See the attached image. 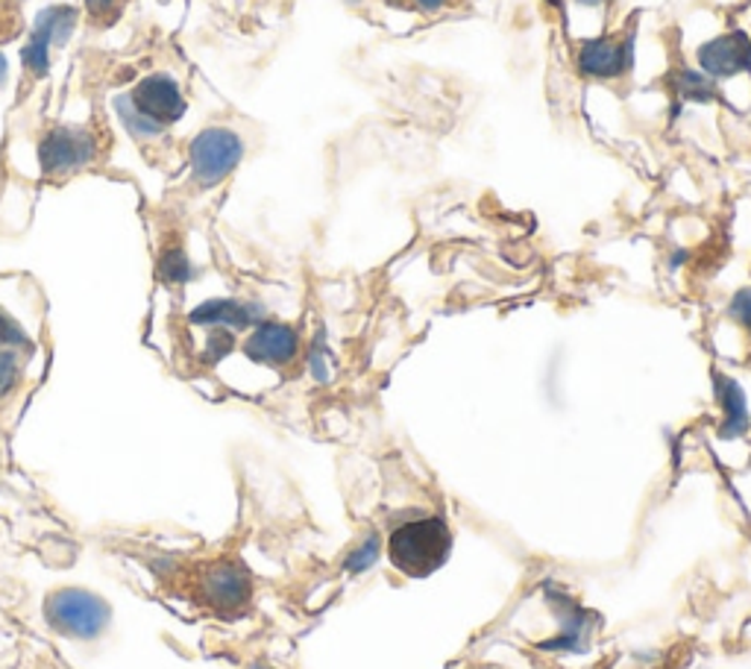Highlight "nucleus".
I'll list each match as a JSON object with an SVG mask.
<instances>
[{
  "label": "nucleus",
  "instance_id": "nucleus-9",
  "mask_svg": "<svg viewBox=\"0 0 751 669\" xmlns=\"http://www.w3.org/2000/svg\"><path fill=\"white\" fill-rule=\"evenodd\" d=\"M300 349V338L291 326L285 323H258L256 332L250 335L247 344H244V353H247L253 361H262V365H288Z\"/></svg>",
  "mask_w": 751,
  "mask_h": 669
},
{
  "label": "nucleus",
  "instance_id": "nucleus-6",
  "mask_svg": "<svg viewBox=\"0 0 751 669\" xmlns=\"http://www.w3.org/2000/svg\"><path fill=\"white\" fill-rule=\"evenodd\" d=\"M129 101L145 118H150L159 127H167L171 120H176L185 112V101L176 83L165 73L147 77L145 83L136 85V92L129 94Z\"/></svg>",
  "mask_w": 751,
  "mask_h": 669
},
{
  "label": "nucleus",
  "instance_id": "nucleus-8",
  "mask_svg": "<svg viewBox=\"0 0 751 669\" xmlns=\"http://www.w3.org/2000/svg\"><path fill=\"white\" fill-rule=\"evenodd\" d=\"M203 597L220 611H235L247 605L250 599V573L235 561H218L203 576Z\"/></svg>",
  "mask_w": 751,
  "mask_h": 669
},
{
  "label": "nucleus",
  "instance_id": "nucleus-23",
  "mask_svg": "<svg viewBox=\"0 0 751 669\" xmlns=\"http://www.w3.org/2000/svg\"><path fill=\"white\" fill-rule=\"evenodd\" d=\"M7 77V59H3V54H0V80Z\"/></svg>",
  "mask_w": 751,
  "mask_h": 669
},
{
  "label": "nucleus",
  "instance_id": "nucleus-11",
  "mask_svg": "<svg viewBox=\"0 0 751 669\" xmlns=\"http://www.w3.org/2000/svg\"><path fill=\"white\" fill-rule=\"evenodd\" d=\"M716 400L723 405V429L719 438H740L742 431L749 429V408H746V396H742L740 385L733 379L716 377Z\"/></svg>",
  "mask_w": 751,
  "mask_h": 669
},
{
  "label": "nucleus",
  "instance_id": "nucleus-20",
  "mask_svg": "<svg viewBox=\"0 0 751 669\" xmlns=\"http://www.w3.org/2000/svg\"><path fill=\"white\" fill-rule=\"evenodd\" d=\"M232 349V332L230 330H215L209 338V356L211 361H218Z\"/></svg>",
  "mask_w": 751,
  "mask_h": 669
},
{
  "label": "nucleus",
  "instance_id": "nucleus-7",
  "mask_svg": "<svg viewBox=\"0 0 751 669\" xmlns=\"http://www.w3.org/2000/svg\"><path fill=\"white\" fill-rule=\"evenodd\" d=\"M698 65L710 80H725L733 73L751 68V42L746 33H725V36L698 47Z\"/></svg>",
  "mask_w": 751,
  "mask_h": 669
},
{
  "label": "nucleus",
  "instance_id": "nucleus-19",
  "mask_svg": "<svg viewBox=\"0 0 751 669\" xmlns=\"http://www.w3.org/2000/svg\"><path fill=\"white\" fill-rule=\"evenodd\" d=\"M728 314H731V321H737L740 326H746V330L751 332V288L733 293L731 305H728Z\"/></svg>",
  "mask_w": 751,
  "mask_h": 669
},
{
  "label": "nucleus",
  "instance_id": "nucleus-2",
  "mask_svg": "<svg viewBox=\"0 0 751 669\" xmlns=\"http://www.w3.org/2000/svg\"><path fill=\"white\" fill-rule=\"evenodd\" d=\"M47 623L68 637L92 641L109 623V605L89 590H59L47 599Z\"/></svg>",
  "mask_w": 751,
  "mask_h": 669
},
{
  "label": "nucleus",
  "instance_id": "nucleus-21",
  "mask_svg": "<svg viewBox=\"0 0 751 669\" xmlns=\"http://www.w3.org/2000/svg\"><path fill=\"white\" fill-rule=\"evenodd\" d=\"M85 3H89V10L92 12H106L115 7V0H85Z\"/></svg>",
  "mask_w": 751,
  "mask_h": 669
},
{
  "label": "nucleus",
  "instance_id": "nucleus-16",
  "mask_svg": "<svg viewBox=\"0 0 751 669\" xmlns=\"http://www.w3.org/2000/svg\"><path fill=\"white\" fill-rule=\"evenodd\" d=\"M21 59H24V65H27L30 71L36 73V77H45L47 68H50V45H47L45 38L30 36V42L24 45V54H21Z\"/></svg>",
  "mask_w": 751,
  "mask_h": 669
},
{
  "label": "nucleus",
  "instance_id": "nucleus-13",
  "mask_svg": "<svg viewBox=\"0 0 751 669\" xmlns=\"http://www.w3.org/2000/svg\"><path fill=\"white\" fill-rule=\"evenodd\" d=\"M115 109H118L120 124L127 127V132L132 138H157L165 132V127H159V124H153L150 118H145V115L132 106L129 94H120L118 101H115Z\"/></svg>",
  "mask_w": 751,
  "mask_h": 669
},
{
  "label": "nucleus",
  "instance_id": "nucleus-22",
  "mask_svg": "<svg viewBox=\"0 0 751 669\" xmlns=\"http://www.w3.org/2000/svg\"><path fill=\"white\" fill-rule=\"evenodd\" d=\"M417 3H420L423 10L435 12V10H443V7H447L449 0H417Z\"/></svg>",
  "mask_w": 751,
  "mask_h": 669
},
{
  "label": "nucleus",
  "instance_id": "nucleus-12",
  "mask_svg": "<svg viewBox=\"0 0 751 669\" xmlns=\"http://www.w3.org/2000/svg\"><path fill=\"white\" fill-rule=\"evenodd\" d=\"M73 19H77V12L71 7H50V10L38 15L33 36L45 38L47 45H62L65 38L71 36Z\"/></svg>",
  "mask_w": 751,
  "mask_h": 669
},
{
  "label": "nucleus",
  "instance_id": "nucleus-25",
  "mask_svg": "<svg viewBox=\"0 0 751 669\" xmlns=\"http://www.w3.org/2000/svg\"><path fill=\"white\" fill-rule=\"evenodd\" d=\"M253 669H265V667H253Z\"/></svg>",
  "mask_w": 751,
  "mask_h": 669
},
{
  "label": "nucleus",
  "instance_id": "nucleus-15",
  "mask_svg": "<svg viewBox=\"0 0 751 669\" xmlns=\"http://www.w3.org/2000/svg\"><path fill=\"white\" fill-rule=\"evenodd\" d=\"M379 555H382V543H379V534H367L365 541L358 543L356 550L349 552L347 569L349 573H361V569L370 567V564H373Z\"/></svg>",
  "mask_w": 751,
  "mask_h": 669
},
{
  "label": "nucleus",
  "instance_id": "nucleus-18",
  "mask_svg": "<svg viewBox=\"0 0 751 669\" xmlns=\"http://www.w3.org/2000/svg\"><path fill=\"white\" fill-rule=\"evenodd\" d=\"M19 379V358L10 349H0V394H7Z\"/></svg>",
  "mask_w": 751,
  "mask_h": 669
},
{
  "label": "nucleus",
  "instance_id": "nucleus-5",
  "mask_svg": "<svg viewBox=\"0 0 751 669\" xmlns=\"http://www.w3.org/2000/svg\"><path fill=\"white\" fill-rule=\"evenodd\" d=\"M632 65V36H602L578 50V71L596 80H616Z\"/></svg>",
  "mask_w": 751,
  "mask_h": 669
},
{
  "label": "nucleus",
  "instance_id": "nucleus-10",
  "mask_svg": "<svg viewBox=\"0 0 751 669\" xmlns=\"http://www.w3.org/2000/svg\"><path fill=\"white\" fill-rule=\"evenodd\" d=\"M262 305L235 303V300H209L192 312V323L215 326V330H244L262 321Z\"/></svg>",
  "mask_w": 751,
  "mask_h": 669
},
{
  "label": "nucleus",
  "instance_id": "nucleus-1",
  "mask_svg": "<svg viewBox=\"0 0 751 669\" xmlns=\"http://www.w3.org/2000/svg\"><path fill=\"white\" fill-rule=\"evenodd\" d=\"M452 552V532L440 517L403 523L388 538V558L403 576L426 578L443 567Z\"/></svg>",
  "mask_w": 751,
  "mask_h": 669
},
{
  "label": "nucleus",
  "instance_id": "nucleus-3",
  "mask_svg": "<svg viewBox=\"0 0 751 669\" xmlns=\"http://www.w3.org/2000/svg\"><path fill=\"white\" fill-rule=\"evenodd\" d=\"M244 157V145L232 129H203L192 141V171L200 185H218L235 171Z\"/></svg>",
  "mask_w": 751,
  "mask_h": 669
},
{
  "label": "nucleus",
  "instance_id": "nucleus-14",
  "mask_svg": "<svg viewBox=\"0 0 751 669\" xmlns=\"http://www.w3.org/2000/svg\"><path fill=\"white\" fill-rule=\"evenodd\" d=\"M675 92L684 97V101H710L714 97V80L702 71H684L681 73Z\"/></svg>",
  "mask_w": 751,
  "mask_h": 669
},
{
  "label": "nucleus",
  "instance_id": "nucleus-24",
  "mask_svg": "<svg viewBox=\"0 0 751 669\" xmlns=\"http://www.w3.org/2000/svg\"><path fill=\"white\" fill-rule=\"evenodd\" d=\"M576 3H585V7H599V3H605V0H576Z\"/></svg>",
  "mask_w": 751,
  "mask_h": 669
},
{
  "label": "nucleus",
  "instance_id": "nucleus-17",
  "mask_svg": "<svg viewBox=\"0 0 751 669\" xmlns=\"http://www.w3.org/2000/svg\"><path fill=\"white\" fill-rule=\"evenodd\" d=\"M162 276L167 282H188L192 279V262L180 253V250H171L162 256Z\"/></svg>",
  "mask_w": 751,
  "mask_h": 669
},
{
  "label": "nucleus",
  "instance_id": "nucleus-4",
  "mask_svg": "<svg viewBox=\"0 0 751 669\" xmlns=\"http://www.w3.org/2000/svg\"><path fill=\"white\" fill-rule=\"evenodd\" d=\"M97 153L94 138L83 129H54L42 141V168L50 176H65L89 165Z\"/></svg>",
  "mask_w": 751,
  "mask_h": 669
}]
</instances>
